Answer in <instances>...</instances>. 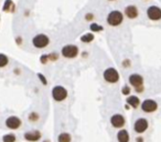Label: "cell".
Returning a JSON list of instances; mask_svg holds the SVG:
<instances>
[{
	"label": "cell",
	"instance_id": "24",
	"mask_svg": "<svg viewBox=\"0 0 161 142\" xmlns=\"http://www.w3.org/2000/svg\"><path fill=\"white\" fill-rule=\"evenodd\" d=\"M49 55V60L50 62H56L59 60V58H60V56H59V53L58 52H50L48 53Z\"/></svg>",
	"mask_w": 161,
	"mask_h": 142
},
{
	"label": "cell",
	"instance_id": "23",
	"mask_svg": "<svg viewBox=\"0 0 161 142\" xmlns=\"http://www.w3.org/2000/svg\"><path fill=\"white\" fill-rule=\"evenodd\" d=\"M130 93H131V87L125 84V86L122 88V96L128 97V96H130Z\"/></svg>",
	"mask_w": 161,
	"mask_h": 142
},
{
	"label": "cell",
	"instance_id": "31",
	"mask_svg": "<svg viewBox=\"0 0 161 142\" xmlns=\"http://www.w3.org/2000/svg\"><path fill=\"white\" fill-rule=\"evenodd\" d=\"M135 142H145V139H143V137L141 136V134H139V136L135 139Z\"/></svg>",
	"mask_w": 161,
	"mask_h": 142
},
{
	"label": "cell",
	"instance_id": "8",
	"mask_svg": "<svg viewBox=\"0 0 161 142\" xmlns=\"http://www.w3.org/2000/svg\"><path fill=\"white\" fill-rule=\"evenodd\" d=\"M110 124L115 129H122L126 124V118L122 113H115L110 117Z\"/></svg>",
	"mask_w": 161,
	"mask_h": 142
},
{
	"label": "cell",
	"instance_id": "13",
	"mask_svg": "<svg viewBox=\"0 0 161 142\" xmlns=\"http://www.w3.org/2000/svg\"><path fill=\"white\" fill-rule=\"evenodd\" d=\"M124 15L127 17L128 19H137L138 16H139V10L137 8V6L135 5H128L126 8H125Z\"/></svg>",
	"mask_w": 161,
	"mask_h": 142
},
{
	"label": "cell",
	"instance_id": "2",
	"mask_svg": "<svg viewBox=\"0 0 161 142\" xmlns=\"http://www.w3.org/2000/svg\"><path fill=\"white\" fill-rule=\"evenodd\" d=\"M103 78L107 83L115 84V83H117V82H119V80H120V74H119L118 70L116 68L109 67V68H106L104 70Z\"/></svg>",
	"mask_w": 161,
	"mask_h": 142
},
{
	"label": "cell",
	"instance_id": "16",
	"mask_svg": "<svg viewBox=\"0 0 161 142\" xmlns=\"http://www.w3.org/2000/svg\"><path fill=\"white\" fill-rule=\"evenodd\" d=\"M2 10L5 12H13L15 10V6L12 0H6L2 6Z\"/></svg>",
	"mask_w": 161,
	"mask_h": 142
},
{
	"label": "cell",
	"instance_id": "6",
	"mask_svg": "<svg viewBox=\"0 0 161 142\" xmlns=\"http://www.w3.org/2000/svg\"><path fill=\"white\" fill-rule=\"evenodd\" d=\"M159 105L158 102L153 99H146L143 100L140 105V109L143 110L145 113H153L158 110Z\"/></svg>",
	"mask_w": 161,
	"mask_h": 142
},
{
	"label": "cell",
	"instance_id": "27",
	"mask_svg": "<svg viewBox=\"0 0 161 142\" xmlns=\"http://www.w3.org/2000/svg\"><path fill=\"white\" fill-rule=\"evenodd\" d=\"M131 65H132V63H131V60H130V59H124V60H122V68H125V69L130 68Z\"/></svg>",
	"mask_w": 161,
	"mask_h": 142
},
{
	"label": "cell",
	"instance_id": "5",
	"mask_svg": "<svg viewBox=\"0 0 161 142\" xmlns=\"http://www.w3.org/2000/svg\"><path fill=\"white\" fill-rule=\"evenodd\" d=\"M32 44L37 49H44L50 44V38L45 34H38L32 38Z\"/></svg>",
	"mask_w": 161,
	"mask_h": 142
},
{
	"label": "cell",
	"instance_id": "25",
	"mask_svg": "<svg viewBox=\"0 0 161 142\" xmlns=\"http://www.w3.org/2000/svg\"><path fill=\"white\" fill-rule=\"evenodd\" d=\"M37 77H38V79L40 80V82L43 84V86H48V79H46V77L44 76L43 73H37Z\"/></svg>",
	"mask_w": 161,
	"mask_h": 142
},
{
	"label": "cell",
	"instance_id": "17",
	"mask_svg": "<svg viewBox=\"0 0 161 142\" xmlns=\"http://www.w3.org/2000/svg\"><path fill=\"white\" fill-rule=\"evenodd\" d=\"M94 39H95V36L93 32H86V34H84L83 36H81V38H79L81 42H83V43H91L94 41Z\"/></svg>",
	"mask_w": 161,
	"mask_h": 142
},
{
	"label": "cell",
	"instance_id": "33",
	"mask_svg": "<svg viewBox=\"0 0 161 142\" xmlns=\"http://www.w3.org/2000/svg\"><path fill=\"white\" fill-rule=\"evenodd\" d=\"M81 56H82L83 58H87V57H88V52H87V51H83Z\"/></svg>",
	"mask_w": 161,
	"mask_h": 142
},
{
	"label": "cell",
	"instance_id": "29",
	"mask_svg": "<svg viewBox=\"0 0 161 142\" xmlns=\"http://www.w3.org/2000/svg\"><path fill=\"white\" fill-rule=\"evenodd\" d=\"M15 40V44H18V46H22V43H23V39H22L21 36H18Z\"/></svg>",
	"mask_w": 161,
	"mask_h": 142
},
{
	"label": "cell",
	"instance_id": "22",
	"mask_svg": "<svg viewBox=\"0 0 161 142\" xmlns=\"http://www.w3.org/2000/svg\"><path fill=\"white\" fill-rule=\"evenodd\" d=\"M89 29L94 34V32H102L104 30V27L102 25H98V23H95V22H92L89 25Z\"/></svg>",
	"mask_w": 161,
	"mask_h": 142
},
{
	"label": "cell",
	"instance_id": "9",
	"mask_svg": "<svg viewBox=\"0 0 161 142\" xmlns=\"http://www.w3.org/2000/svg\"><path fill=\"white\" fill-rule=\"evenodd\" d=\"M147 17L151 21H159L161 20V8L158 6H149L147 8Z\"/></svg>",
	"mask_w": 161,
	"mask_h": 142
},
{
	"label": "cell",
	"instance_id": "3",
	"mask_svg": "<svg viewBox=\"0 0 161 142\" xmlns=\"http://www.w3.org/2000/svg\"><path fill=\"white\" fill-rule=\"evenodd\" d=\"M106 21L110 27H118L124 21V13L119 10H112L107 15Z\"/></svg>",
	"mask_w": 161,
	"mask_h": 142
},
{
	"label": "cell",
	"instance_id": "18",
	"mask_svg": "<svg viewBox=\"0 0 161 142\" xmlns=\"http://www.w3.org/2000/svg\"><path fill=\"white\" fill-rule=\"evenodd\" d=\"M58 142H72V136L69 132H61L58 136Z\"/></svg>",
	"mask_w": 161,
	"mask_h": 142
},
{
	"label": "cell",
	"instance_id": "10",
	"mask_svg": "<svg viewBox=\"0 0 161 142\" xmlns=\"http://www.w3.org/2000/svg\"><path fill=\"white\" fill-rule=\"evenodd\" d=\"M6 127L10 130H18L21 128L22 126V120L17 115H10L6 119Z\"/></svg>",
	"mask_w": 161,
	"mask_h": 142
},
{
	"label": "cell",
	"instance_id": "4",
	"mask_svg": "<svg viewBox=\"0 0 161 142\" xmlns=\"http://www.w3.org/2000/svg\"><path fill=\"white\" fill-rule=\"evenodd\" d=\"M79 55V48L76 44H65L62 47L61 56L65 59H75Z\"/></svg>",
	"mask_w": 161,
	"mask_h": 142
},
{
	"label": "cell",
	"instance_id": "12",
	"mask_svg": "<svg viewBox=\"0 0 161 142\" xmlns=\"http://www.w3.org/2000/svg\"><path fill=\"white\" fill-rule=\"evenodd\" d=\"M42 138V133L39 130H32L23 133V139L28 142H38Z\"/></svg>",
	"mask_w": 161,
	"mask_h": 142
},
{
	"label": "cell",
	"instance_id": "11",
	"mask_svg": "<svg viewBox=\"0 0 161 142\" xmlns=\"http://www.w3.org/2000/svg\"><path fill=\"white\" fill-rule=\"evenodd\" d=\"M128 82H129V86L135 89V88H138V87L143 86L145 80H143V77L141 76V74L131 73L130 76H129V78H128Z\"/></svg>",
	"mask_w": 161,
	"mask_h": 142
},
{
	"label": "cell",
	"instance_id": "35",
	"mask_svg": "<svg viewBox=\"0 0 161 142\" xmlns=\"http://www.w3.org/2000/svg\"><path fill=\"white\" fill-rule=\"evenodd\" d=\"M108 1H116V0H108Z\"/></svg>",
	"mask_w": 161,
	"mask_h": 142
},
{
	"label": "cell",
	"instance_id": "15",
	"mask_svg": "<svg viewBox=\"0 0 161 142\" xmlns=\"http://www.w3.org/2000/svg\"><path fill=\"white\" fill-rule=\"evenodd\" d=\"M117 141L118 142H129L130 141V134L126 129H119L117 132Z\"/></svg>",
	"mask_w": 161,
	"mask_h": 142
},
{
	"label": "cell",
	"instance_id": "32",
	"mask_svg": "<svg viewBox=\"0 0 161 142\" xmlns=\"http://www.w3.org/2000/svg\"><path fill=\"white\" fill-rule=\"evenodd\" d=\"M13 73H15V74H21V69H20V68H15V69H13Z\"/></svg>",
	"mask_w": 161,
	"mask_h": 142
},
{
	"label": "cell",
	"instance_id": "30",
	"mask_svg": "<svg viewBox=\"0 0 161 142\" xmlns=\"http://www.w3.org/2000/svg\"><path fill=\"white\" fill-rule=\"evenodd\" d=\"M135 91H136L137 93H143V91H145V87L141 86V87H138V88H135Z\"/></svg>",
	"mask_w": 161,
	"mask_h": 142
},
{
	"label": "cell",
	"instance_id": "36",
	"mask_svg": "<svg viewBox=\"0 0 161 142\" xmlns=\"http://www.w3.org/2000/svg\"><path fill=\"white\" fill-rule=\"evenodd\" d=\"M0 21H1V18H0Z\"/></svg>",
	"mask_w": 161,
	"mask_h": 142
},
{
	"label": "cell",
	"instance_id": "21",
	"mask_svg": "<svg viewBox=\"0 0 161 142\" xmlns=\"http://www.w3.org/2000/svg\"><path fill=\"white\" fill-rule=\"evenodd\" d=\"M2 142H17V136L15 133H6L2 137Z\"/></svg>",
	"mask_w": 161,
	"mask_h": 142
},
{
	"label": "cell",
	"instance_id": "34",
	"mask_svg": "<svg viewBox=\"0 0 161 142\" xmlns=\"http://www.w3.org/2000/svg\"><path fill=\"white\" fill-rule=\"evenodd\" d=\"M42 142H51V141H50V140L49 139H46V140H43V141Z\"/></svg>",
	"mask_w": 161,
	"mask_h": 142
},
{
	"label": "cell",
	"instance_id": "1",
	"mask_svg": "<svg viewBox=\"0 0 161 142\" xmlns=\"http://www.w3.org/2000/svg\"><path fill=\"white\" fill-rule=\"evenodd\" d=\"M51 96H52V99L54 100L56 102H63L67 99V97H69V91L65 87L63 86H54L52 88L51 90Z\"/></svg>",
	"mask_w": 161,
	"mask_h": 142
},
{
	"label": "cell",
	"instance_id": "14",
	"mask_svg": "<svg viewBox=\"0 0 161 142\" xmlns=\"http://www.w3.org/2000/svg\"><path fill=\"white\" fill-rule=\"evenodd\" d=\"M126 103H127L130 108L132 109H137L139 108L140 105H141V101H140L139 97L138 96H128L127 98H126Z\"/></svg>",
	"mask_w": 161,
	"mask_h": 142
},
{
	"label": "cell",
	"instance_id": "26",
	"mask_svg": "<svg viewBox=\"0 0 161 142\" xmlns=\"http://www.w3.org/2000/svg\"><path fill=\"white\" fill-rule=\"evenodd\" d=\"M40 62L42 63V65H46V63H49L50 60H49V55L48 53H44V55H42V56L40 57Z\"/></svg>",
	"mask_w": 161,
	"mask_h": 142
},
{
	"label": "cell",
	"instance_id": "19",
	"mask_svg": "<svg viewBox=\"0 0 161 142\" xmlns=\"http://www.w3.org/2000/svg\"><path fill=\"white\" fill-rule=\"evenodd\" d=\"M10 59L9 57L5 55V53H0V68H6L9 65Z\"/></svg>",
	"mask_w": 161,
	"mask_h": 142
},
{
	"label": "cell",
	"instance_id": "20",
	"mask_svg": "<svg viewBox=\"0 0 161 142\" xmlns=\"http://www.w3.org/2000/svg\"><path fill=\"white\" fill-rule=\"evenodd\" d=\"M28 120L30 121L31 123H37L38 121L40 120V114L37 111H32L29 113L28 115Z\"/></svg>",
	"mask_w": 161,
	"mask_h": 142
},
{
	"label": "cell",
	"instance_id": "28",
	"mask_svg": "<svg viewBox=\"0 0 161 142\" xmlns=\"http://www.w3.org/2000/svg\"><path fill=\"white\" fill-rule=\"evenodd\" d=\"M95 19V15L93 12H87L85 15V20L86 21H93Z\"/></svg>",
	"mask_w": 161,
	"mask_h": 142
},
{
	"label": "cell",
	"instance_id": "7",
	"mask_svg": "<svg viewBox=\"0 0 161 142\" xmlns=\"http://www.w3.org/2000/svg\"><path fill=\"white\" fill-rule=\"evenodd\" d=\"M134 131L138 134H143L148 130L149 128V121L146 118H138L134 123Z\"/></svg>",
	"mask_w": 161,
	"mask_h": 142
}]
</instances>
